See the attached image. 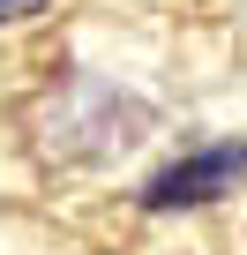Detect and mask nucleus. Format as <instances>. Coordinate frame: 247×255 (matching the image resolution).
Instances as JSON below:
<instances>
[{
  "mask_svg": "<svg viewBox=\"0 0 247 255\" xmlns=\"http://www.w3.org/2000/svg\"><path fill=\"white\" fill-rule=\"evenodd\" d=\"M150 128H158L150 98H135L128 83H112L97 68H60L30 98V143L60 173H97L112 158H128Z\"/></svg>",
  "mask_w": 247,
  "mask_h": 255,
  "instance_id": "f257e3e1",
  "label": "nucleus"
},
{
  "mask_svg": "<svg viewBox=\"0 0 247 255\" xmlns=\"http://www.w3.org/2000/svg\"><path fill=\"white\" fill-rule=\"evenodd\" d=\"M240 180H247V143H195V150L165 158V165L143 180L135 203H143L150 218H180V210H210V203H225Z\"/></svg>",
  "mask_w": 247,
  "mask_h": 255,
  "instance_id": "f03ea898",
  "label": "nucleus"
},
{
  "mask_svg": "<svg viewBox=\"0 0 247 255\" xmlns=\"http://www.w3.org/2000/svg\"><path fill=\"white\" fill-rule=\"evenodd\" d=\"M53 15V0H0V30H15V23H38Z\"/></svg>",
  "mask_w": 247,
  "mask_h": 255,
  "instance_id": "7ed1b4c3",
  "label": "nucleus"
}]
</instances>
